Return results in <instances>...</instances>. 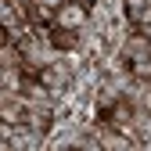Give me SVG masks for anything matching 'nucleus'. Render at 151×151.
<instances>
[{
  "label": "nucleus",
  "instance_id": "nucleus-2",
  "mask_svg": "<svg viewBox=\"0 0 151 151\" xmlns=\"http://www.w3.org/2000/svg\"><path fill=\"white\" fill-rule=\"evenodd\" d=\"M0 68H22V50H18V43H4L0 47Z\"/></svg>",
  "mask_w": 151,
  "mask_h": 151
},
{
  "label": "nucleus",
  "instance_id": "nucleus-1",
  "mask_svg": "<svg viewBox=\"0 0 151 151\" xmlns=\"http://www.w3.org/2000/svg\"><path fill=\"white\" fill-rule=\"evenodd\" d=\"M36 76H40V83L54 93V101H58V97H61V90H65V86H72V79H76V72H72L61 58H58V61H50V65H43Z\"/></svg>",
  "mask_w": 151,
  "mask_h": 151
},
{
  "label": "nucleus",
  "instance_id": "nucleus-3",
  "mask_svg": "<svg viewBox=\"0 0 151 151\" xmlns=\"http://www.w3.org/2000/svg\"><path fill=\"white\" fill-rule=\"evenodd\" d=\"M129 72H133V79H151V54L140 61H129Z\"/></svg>",
  "mask_w": 151,
  "mask_h": 151
}]
</instances>
